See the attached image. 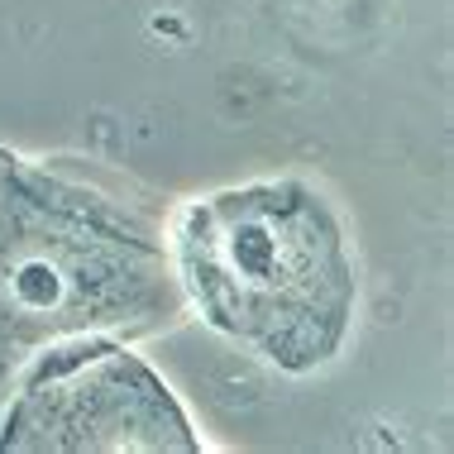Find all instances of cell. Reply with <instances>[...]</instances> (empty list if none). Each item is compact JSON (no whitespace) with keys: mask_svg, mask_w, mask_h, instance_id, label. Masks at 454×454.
<instances>
[{"mask_svg":"<svg viewBox=\"0 0 454 454\" xmlns=\"http://www.w3.org/2000/svg\"><path fill=\"white\" fill-rule=\"evenodd\" d=\"M187 316L158 220L115 187L0 149V407L43 349Z\"/></svg>","mask_w":454,"mask_h":454,"instance_id":"obj_1","label":"cell"},{"mask_svg":"<svg viewBox=\"0 0 454 454\" xmlns=\"http://www.w3.org/2000/svg\"><path fill=\"white\" fill-rule=\"evenodd\" d=\"M187 311L282 373L345 349L359 263L340 211L311 182L278 177L201 196L168 239Z\"/></svg>","mask_w":454,"mask_h":454,"instance_id":"obj_2","label":"cell"},{"mask_svg":"<svg viewBox=\"0 0 454 454\" xmlns=\"http://www.w3.org/2000/svg\"><path fill=\"white\" fill-rule=\"evenodd\" d=\"M196 454L173 387L115 335L43 349L0 407V454Z\"/></svg>","mask_w":454,"mask_h":454,"instance_id":"obj_3","label":"cell"}]
</instances>
